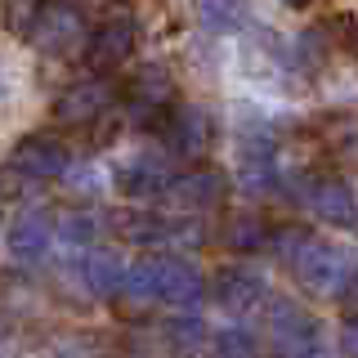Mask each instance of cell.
Listing matches in <instances>:
<instances>
[{"instance_id":"obj_1","label":"cell","mask_w":358,"mask_h":358,"mask_svg":"<svg viewBox=\"0 0 358 358\" xmlns=\"http://www.w3.org/2000/svg\"><path fill=\"white\" fill-rule=\"evenodd\" d=\"M273 251L282 255L291 264V273H296V282L309 291V296H322V300H345L350 305V291H354V268H350V255L336 251L331 242L313 238L309 229H296V224H287V229H278L273 238Z\"/></svg>"},{"instance_id":"obj_2","label":"cell","mask_w":358,"mask_h":358,"mask_svg":"<svg viewBox=\"0 0 358 358\" xmlns=\"http://www.w3.org/2000/svg\"><path fill=\"white\" fill-rule=\"evenodd\" d=\"M121 291L134 296L139 305H157V300H166V305H179V309H193L201 296H206V278H201V268L193 260H179V255H143V260H134L126 268V278H121Z\"/></svg>"},{"instance_id":"obj_3","label":"cell","mask_w":358,"mask_h":358,"mask_svg":"<svg viewBox=\"0 0 358 358\" xmlns=\"http://www.w3.org/2000/svg\"><path fill=\"white\" fill-rule=\"evenodd\" d=\"M85 14L76 5H67V0H41L36 18H31L27 27V41L36 45L41 54H50V59H63V54H76L85 45Z\"/></svg>"},{"instance_id":"obj_4","label":"cell","mask_w":358,"mask_h":358,"mask_svg":"<svg viewBox=\"0 0 358 358\" xmlns=\"http://www.w3.org/2000/svg\"><path fill=\"white\" fill-rule=\"evenodd\" d=\"M264 322H268V336H273V345H278L282 358H300L305 350L327 341L322 327H318V318H313L309 309H300L296 300H287V296L264 300Z\"/></svg>"},{"instance_id":"obj_5","label":"cell","mask_w":358,"mask_h":358,"mask_svg":"<svg viewBox=\"0 0 358 358\" xmlns=\"http://www.w3.org/2000/svg\"><path fill=\"white\" fill-rule=\"evenodd\" d=\"M162 143H166V152H175V157L201 162V157L210 152V143H215V121H210L206 108L179 103L162 117Z\"/></svg>"},{"instance_id":"obj_6","label":"cell","mask_w":358,"mask_h":358,"mask_svg":"<svg viewBox=\"0 0 358 358\" xmlns=\"http://www.w3.org/2000/svg\"><path fill=\"white\" fill-rule=\"evenodd\" d=\"M81 54H85V67L94 76L117 72V67L134 54V18L130 14H112L108 22H99V27L85 36Z\"/></svg>"},{"instance_id":"obj_7","label":"cell","mask_w":358,"mask_h":358,"mask_svg":"<svg viewBox=\"0 0 358 358\" xmlns=\"http://www.w3.org/2000/svg\"><path fill=\"white\" fill-rule=\"evenodd\" d=\"M300 184H305L300 197L309 201V210L322 224H331V229H341V233L354 229L358 210H354V188L345 184V179H336V175H300Z\"/></svg>"},{"instance_id":"obj_8","label":"cell","mask_w":358,"mask_h":358,"mask_svg":"<svg viewBox=\"0 0 358 358\" xmlns=\"http://www.w3.org/2000/svg\"><path fill=\"white\" fill-rule=\"evenodd\" d=\"M210 296H215V305L224 313H251L268 300V282L251 264H224L215 273V282H210Z\"/></svg>"},{"instance_id":"obj_9","label":"cell","mask_w":358,"mask_h":358,"mask_svg":"<svg viewBox=\"0 0 358 358\" xmlns=\"http://www.w3.org/2000/svg\"><path fill=\"white\" fill-rule=\"evenodd\" d=\"M14 166L22 175H31V179H54V175H63L67 166H72V148L59 139V134H22V139L14 143Z\"/></svg>"},{"instance_id":"obj_10","label":"cell","mask_w":358,"mask_h":358,"mask_svg":"<svg viewBox=\"0 0 358 358\" xmlns=\"http://www.w3.org/2000/svg\"><path fill=\"white\" fill-rule=\"evenodd\" d=\"M166 197H175L179 210H220L224 197H229V179L215 166H193L188 175L171 179Z\"/></svg>"},{"instance_id":"obj_11","label":"cell","mask_w":358,"mask_h":358,"mask_svg":"<svg viewBox=\"0 0 358 358\" xmlns=\"http://www.w3.org/2000/svg\"><path fill=\"white\" fill-rule=\"evenodd\" d=\"M171 166H166V157H152V152H139L130 157V162L117 166V175H112V184H117V193H126L134 201H152L162 197L166 188H171Z\"/></svg>"},{"instance_id":"obj_12","label":"cell","mask_w":358,"mask_h":358,"mask_svg":"<svg viewBox=\"0 0 358 358\" xmlns=\"http://www.w3.org/2000/svg\"><path fill=\"white\" fill-rule=\"evenodd\" d=\"M126 108L134 117L152 121V117H166L175 108V81L166 67H139L134 81H126Z\"/></svg>"},{"instance_id":"obj_13","label":"cell","mask_w":358,"mask_h":358,"mask_svg":"<svg viewBox=\"0 0 358 358\" xmlns=\"http://www.w3.org/2000/svg\"><path fill=\"white\" fill-rule=\"evenodd\" d=\"M112 103V85L99 81V76H90V81H76L67 85L59 99H54V117L63 121V126H90L94 117H103Z\"/></svg>"},{"instance_id":"obj_14","label":"cell","mask_w":358,"mask_h":358,"mask_svg":"<svg viewBox=\"0 0 358 358\" xmlns=\"http://www.w3.org/2000/svg\"><path fill=\"white\" fill-rule=\"evenodd\" d=\"M112 229L126 242H139V246H166V242L184 238V224L171 215H152V210H126V215H117Z\"/></svg>"},{"instance_id":"obj_15","label":"cell","mask_w":358,"mask_h":358,"mask_svg":"<svg viewBox=\"0 0 358 358\" xmlns=\"http://www.w3.org/2000/svg\"><path fill=\"white\" fill-rule=\"evenodd\" d=\"M50 238H54V224L45 215H18L9 224V233H5V246H9L14 260L31 264V260H41V255L50 251Z\"/></svg>"},{"instance_id":"obj_16","label":"cell","mask_w":358,"mask_h":358,"mask_svg":"<svg viewBox=\"0 0 358 358\" xmlns=\"http://www.w3.org/2000/svg\"><path fill=\"white\" fill-rule=\"evenodd\" d=\"M121 278H126V264L117 260V251H90L85 260V287L94 296H117Z\"/></svg>"},{"instance_id":"obj_17","label":"cell","mask_w":358,"mask_h":358,"mask_svg":"<svg viewBox=\"0 0 358 358\" xmlns=\"http://www.w3.org/2000/svg\"><path fill=\"white\" fill-rule=\"evenodd\" d=\"M201 354H206V358H260V350H255V336L242 331V327L210 331L206 341H201Z\"/></svg>"},{"instance_id":"obj_18","label":"cell","mask_w":358,"mask_h":358,"mask_svg":"<svg viewBox=\"0 0 358 358\" xmlns=\"http://www.w3.org/2000/svg\"><path fill=\"white\" fill-rule=\"evenodd\" d=\"M264 242H268V229H264V220H255V215H233L229 224H224V246L238 251V255L260 251Z\"/></svg>"},{"instance_id":"obj_19","label":"cell","mask_w":358,"mask_h":358,"mask_svg":"<svg viewBox=\"0 0 358 358\" xmlns=\"http://www.w3.org/2000/svg\"><path fill=\"white\" fill-rule=\"evenodd\" d=\"M59 238L72 242V246H90L99 238V220L90 210H63L59 215Z\"/></svg>"},{"instance_id":"obj_20","label":"cell","mask_w":358,"mask_h":358,"mask_svg":"<svg viewBox=\"0 0 358 358\" xmlns=\"http://www.w3.org/2000/svg\"><path fill=\"white\" fill-rule=\"evenodd\" d=\"M201 18L215 31H233L242 22V9H238V0H201Z\"/></svg>"},{"instance_id":"obj_21","label":"cell","mask_w":358,"mask_h":358,"mask_svg":"<svg viewBox=\"0 0 358 358\" xmlns=\"http://www.w3.org/2000/svg\"><path fill=\"white\" fill-rule=\"evenodd\" d=\"M90 126H94V148H108V143L121 134V117L117 112H103V117H94Z\"/></svg>"},{"instance_id":"obj_22","label":"cell","mask_w":358,"mask_h":358,"mask_svg":"<svg viewBox=\"0 0 358 358\" xmlns=\"http://www.w3.org/2000/svg\"><path fill=\"white\" fill-rule=\"evenodd\" d=\"M36 9H41V0H14V31H18V36H27Z\"/></svg>"},{"instance_id":"obj_23","label":"cell","mask_w":358,"mask_h":358,"mask_svg":"<svg viewBox=\"0 0 358 358\" xmlns=\"http://www.w3.org/2000/svg\"><path fill=\"white\" fill-rule=\"evenodd\" d=\"M287 9H305V5H313V0H282Z\"/></svg>"},{"instance_id":"obj_24","label":"cell","mask_w":358,"mask_h":358,"mask_svg":"<svg viewBox=\"0 0 358 358\" xmlns=\"http://www.w3.org/2000/svg\"><path fill=\"white\" fill-rule=\"evenodd\" d=\"M0 94H5V85H0Z\"/></svg>"}]
</instances>
